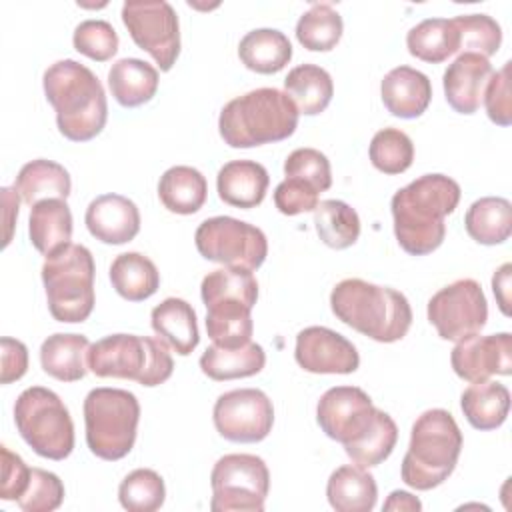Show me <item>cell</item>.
<instances>
[{
  "mask_svg": "<svg viewBox=\"0 0 512 512\" xmlns=\"http://www.w3.org/2000/svg\"><path fill=\"white\" fill-rule=\"evenodd\" d=\"M200 296L204 306L214 302H244L254 308L258 300V282L250 270L224 266L204 276L200 284Z\"/></svg>",
  "mask_w": 512,
  "mask_h": 512,
  "instance_id": "38",
  "label": "cell"
},
{
  "mask_svg": "<svg viewBox=\"0 0 512 512\" xmlns=\"http://www.w3.org/2000/svg\"><path fill=\"white\" fill-rule=\"evenodd\" d=\"M242 64L258 74H276L292 58V44L288 36L274 28H256L244 34L238 44Z\"/></svg>",
  "mask_w": 512,
  "mask_h": 512,
  "instance_id": "29",
  "label": "cell"
},
{
  "mask_svg": "<svg viewBox=\"0 0 512 512\" xmlns=\"http://www.w3.org/2000/svg\"><path fill=\"white\" fill-rule=\"evenodd\" d=\"M208 196V184L200 170L192 166H172L158 182V198L166 210L174 214L198 212Z\"/></svg>",
  "mask_w": 512,
  "mask_h": 512,
  "instance_id": "31",
  "label": "cell"
},
{
  "mask_svg": "<svg viewBox=\"0 0 512 512\" xmlns=\"http://www.w3.org/2000/svg\"><path fill=\"white\" fill-rule=\"evenodd\" d=\"M460 46L458 52H470V54H480L484 58L492 56L498 52L502 44V30L500 24L488 16V14H462L452 18Z\"/></svg>",
  "mask_w": 512,
  "mask_h": 512,
  "instance_id": "42",
  "label": "cell"
},
{
  "mask_svg": "<svg viewBox=\"0 0 512 512\" xmlns=\"http://www.w3.org/2000/svg\"><path fill=\"white\" fill-rule=\"evenodd\" d=\"M268 184V170L254 160L226 162L216 176V190L220 200L244 210L262 204Z\"/></svg>",
  "mask_w": 512,
  "mask_h": 512,
  "instance_id": "21",
  "label": "cell"
},
{
  "mask_svg": "<svg viewBox=\"0 0 512 512\" xmlns=\"http://www.w3.org/2000/svg\"><path fill=\"white\" fill-rule=\"evenodd\" d=\"M326 496L336 512H370L376 506L378 486L366 468L344 464L330 474Z\"/></svg>",
  "mask_w": 512,
  "mask_h": 512,
  "instance_id": "25",
  "label": "cell"
},
{
  "mask_svg": "<svg viewBox=\"0 0 512 512\" xmlns=\"http://www.w3.org/2000/svg\"><path fill=\"white\" fill-rule=\"evenodd\" d=\"M320 192L300 178H284L274 190V204L286 216L312 212L320 204Z\"/></svg>",
  "mask_w": 512,
  "mask_h": 512,
  "instance_id": "47",
  "label": "cell"
},
{
  "mask_svg": "<svg viewBox=\"0 0 512 512\" xmlns=\"http://www.w3.org/2000/svg\"><path fill=\"white\" fill-rule=\"evenodd\" d=\"M318 238L334 250L350 248L360 236L358 212L342 200H322L314 210Z\"/></svg>",
  "mask_w": 512,
  "mask_h": 512,
  "instance_id": "37",
  "label": "cell"
},
{
  "mask_svg": "<svg viewBox=\"0 0 512 512\" xmlns=\"http://www.w3.org/2000/svg\"><path fill=\"white\" fill-rule=\"evenodd\" d=\"M88 232L104 244H126L140 232L138 206L122 194L96 196L84 214Z\"/></svg>",
  "mask_w": 512,
  "mask_h": 512,
  "instance_id": "18",
  "label": "cell"
},
{
  "mask_svg": "<svg viewBox=\"0 0 512 512\" xmlns=\"http://www.w3.org/2000/svg\"><path fill=\"white\" fill-rule=\"evenodd\" d=\"M88 350L84 334L56 332L40 346L42 370L60 382H78L88 372Z\"/></svg>",
  "mask_w": 512,
  "mask_h": 512,
  "instance_id": "23",
  "label": "cell"
},
{
  "mask_svg": "<svg viewBox=\"0 0 512 512\" xmlns=\"http://www.w3.org/2000/svg\"><path fill=\"white\" fill-rule=\"evenodd\" d=\"M462 450V432L454 416L444 408L422 412L412 424L410 444L400 476L416 490L440 486L456 468Z\"/></svg>",
  "mask_w": 512,
  "mask_h": 512,
  "instance_id": "5",
  "label": "cell"
},
{
  "mask_svg": "<svg viewBox=\"0 0 512 512\" xmlns=\"http://www.w3.org/2000/svg\"><path fill=\"white\" fill-rule=\"evenodd\" d=\"M110 282L124 300L142 302L160 288V272L148 256L124 252L110 264Z\"/></svg>",
  "mask_w": 512,
  "mask_h": 512,
  "instance_id": "32",
  "label": "cell"
},
{
  "mask_svg": "<svg viewBox=\"0 0 512 512\" xmlns=\"http://www.w3.org/2000/svg\"><path fill=\"white\" fill-rule=\"evenodd\" d=\"M138 398L122 388H94L84 398L86 444L102 460H120L134 448Z\"/></svg>",
  "mask_w": 512,
  "mask_h": 512,
  "instance_id": "8",
  "label": "cell"
},
{
  "mask_svg": "<svg viewBox=\"0 0 512 512\" xmlns=\"http://www.w3.org/2000/svg\"><path fill=\"white\" fill-rule=\"evenodd\" d=\"M62 500H64L62 480L54 472L32 468L28 488L16 502L24 512H52L60 508Z\"/></svg>",
  "mask_w": 512,
  "mask_h": 512,
  "instance_id": "44",
  "label": "cell"
},
{
  "mask_svg": "<svg viewBox=\"0 0 512 512\" xmlns=\"http://www.w3.org/2000/svg\"><path fill=\"white\" fill-rule=\"evenodd\" d=\"M460 194V184L446 174H424L400 188L390 202L400 248L412 256L440 248L446 236L444 218L456 210Z\"/></svg>",
  "mask_w": 512,
  "mask_h": 512,
  "instance_id": "1",
  "label": "cell"
},
{
  "mask_svg": "<svg viewBox=\"0 0 512 512\" xmlns=\"http://www.w3.org/2000/svg\"><path fill=\"white\" fill-rule=\"evenodd\" d=\"M450 364L456 376L466 382H482L494 374H512V336L498 332L488 336H470L456 342Z\"/></svg>",
  "mask_w": 512,
  "mask_h": 512,
  "instance_id": "17",
  "label": "cell"
},
{
  "mask_svg": "<svg viewBox=\"0 0 512 512\" xmlns=\"http://www.w3.org/2000/svg\"><path fill=\"white\" fill-rule=\"evenodd\" d=\"M468 424L476 430H496L504 424L510 410V392L494 380L472 382L460 398Z\"/></svg>",
  "mask_w": 512,
  "mask_h": 512,
  "instance_id": "27",
  "label": "cell"
},
{
  "mask_svg": "<svg viewBox=\"0 0 512 512\" xmlns=\"http://www.w3.org/2000/svg\"><path fill=\"white\" fill-rule=\"evenodd\" d=\"M426 312L440 338L460 342L486 326L488 302L476 280L460 278L440 288L428 300Z\"/></svg>",
  "mask_w": 512,
  "mask_h": 512,
  "instance_id": "12",
  "label": "cell"
},
{
  "mask_svg": "<svg viewBox=\"0 0 512 512\" xmlns=\"http://www.w3.org/2000/svg\"><path fill=\"white\" fill-rule=\"evenodd\" d=\"M464 226L468 236L478 244H502L512 232V204L500 196H484L470 204Z\"/></svg>",
  "mask_w": 512,
  "mask_h": 512,
  "instance_id": "34",
  "label": "cell"
},
{
  "mask_svg": "<svg viewBox=\"0 0 512 512\" xmlns=\"http://www.w3.org/2000/svg\"><path fill=\"white\" fill-rule=\"evenodd\" d=\"M42 86L64 138L88 142L102 132L108 102L98 76L88 66L70 58L58 60L46 68Z\"/></svg>",
  "mask_w": 512,
  "mask_h": 512,
  "instance_id": "2",
  "label": "cell"
},
{
  "mask_svg": "<svg viewBox=\"0 0 512 512\" xmlns=\"http://www.w3.org/2000/svg\"><path fill=\"white\" fill-rule=\"evenodd\" d=\"M150 320L158 338L180 356L192 354L200 342L196 312L182 298L162 300L158 306H154Z\"/></svg>",
  "mask_w": 512,
  "mask_h": 512,
  "instance_id": "24",
  "label": "cell"
},
{
  "mask_svg": "<svg viewBox=\"0 0 512 512\" xmlns=\"http://www.w3.org/2000/svg\"><path fill=\"white\" fill-rule=\"evenodd\" d=\"M24 442L42 458L64 460L74 450V422L60 396L44 386L26 388L14 404Z\"/></svg>",
  "mask_w": 512,
  "mask_h": 512,
  "instance_id": "9",
  "label": "cell"
},
{
  "mask_svg": "<svg viewBox=\"0 0 512 512\" xmlns=\"http://www.w3.org/2000/svg\"><path fill=\"white\" fill-rule=\"evenodd\" d=\"M48 310L58 322H84L94 310V258L82 244H68L42 264Z\"/></svg>",
  "mask_w": 512,
  "mask_h": 512,
  "instance_id": "7",
  "label": "cell"
},
{
  "mask_svg": "<svg viewBox=\"0 0 512 512\" xmlns=\"http://www.w3.org/2000/svg\"><path fill=\"white\" fill-rule=\"evenodd\" d=\"M286 178H300L324 192L332 186V170L328 158L316 148H296L284 162Z\"/></svg>",
  "mask_w": 512,
  "mask_h": 512,
  "instance_id": "45",
  "label": "cell"
},
{
  "mask_svg": "<svg viewBox=\"0 0 512 512\" xmlns=\"http://www.w3.org/2000/svg\"><path fill=\"white\" fill-rule=\"evenodd\" d=\"M28 234L32 246L46 258L70 244L72 212L66 200L48 198L30 208Z\"/></svg>",
  "mask_w": 512,
  "mask_h": 512,
  "instance_id": "22",
  "label": "cell"
},
{
  "mask_svg": "<svg viewBox=\"0 0 512 512\" xmlns=\"http://www.w3.org/2000/svg\"><path fill=\"white\" fill-rule=\"evenodd\" d=\"M294 358L312 374H352L360 366L356 346L326 326H308L298 332Z\"/></svg>",
  "mask_w": 512,
  "mask_h": 512,
  "instance_id": "16",
  "label": "cell"
},
{
  "mask_svg": "<svg viewBox=\"0 0 512 512\" xmlns=\"http://www.w3.org/2000/svg\"><path fill=\"white\" fill-rule=\"evenodd\" d=\"M342 16L330 4H314L296 24L298 42L312 52H328L342 38Z\"/></svg>",
  "mask_w": 512,
  "mask_h": 512,
  "instance_id": "39",
  "label": "cell"
},
{
  "mask_svg": "<svg viewBox=\"0 0 512 512\" xmlns=\"http://www.w3.org/2000/svg\"><path fill=\"white\" fill-rule=\"evenodd\" d=\"M380 414L382 410L358 386H334L320 396L316 406L318 426L344 450L354 448L374 428Z\"/></svg>",
  "mask_w": 512,
  "mask_h": 512,
  "instance_id": "14",
  "label": "cell"
},
{
  "mask_svg": "<svg viewBox=\"0 0 512 512\" xmlns=\"http://www.w3.org/2000/svg\"><path fill=\"white\" fill-rule=\"evenodd\" d=\"M284 90L298 108V114L316 116L324 112L334 96L332 76L316 64H300L284 78Z\"/></svg>",
  "mask_w": 512,
  "mask_h": 512,
  "instance_id": "33",
  "label": "cell"
},
{
  "mask_svg": "<svg viewBox=\"0 0 512 512\" xmlns=\"http://www.w3.org/2000/svg\"><path fill=\"white\" fill-rule=\"evenodd\" d=\"M158 70L140 58H122L108 70V86L114 100L124 108L150 102L158 90Z\"/></svg>",
  "mask_w": 512,
  "mask_h": 512,
  "instance_id": "26",
  "label": "cell"
},
{
  "mask_svg": "<svg viewBox=\"0 0 512 512\" xmlns=\"http://www.w3.org/2000/svg\"><path fill=\"white\" fill-rule=\"evenodd\" d=\"M122 22L140 50H146L162 72H168L180 54V24L166 0H132L122 6Z\"/></svg>",
  "mask_w": 512,
  "mask_h": 512,
  "instance_id": "13",
  "label": "cell"
},
{
  "mask_svg": "<svg viewBox=\"0 0 512 512\" xmlns=\"http://www.w3.org/2000/svg\"><path fill=\"white\" fill-rule=\"evenodd\" d=\"M370 162L384 174H402L412 166L414 144L410 136L398 128H382L374 134L368 148Z\"/></svg>",
  "mask_w": 512,
  "mask_h": 512,
  "instance_id": "40",
  "label": "cell"
},
{
  "mask_svg": "<svg viewBox=\"0 0 512 512\" xmlns=\"http://www.w3.org/2000/svg\"><path fill=\"white\" fill-rule=\"evenodd\" d=\"M510 68L512 62H506L498 72H492L486 90H484V106L488 118L498 126L512 124V96H510Z\"/></svg>",
  "mask_w": 512,
  "mask_h": 512,
  "instance_id": "46",
  "label": "cell"
},
{
  "mask_svg": "<svg viewBox=\"0 0 512 512\" xmlns=\"http://www.w3.org/2000/svg\"><path fill=\"white\" fill-rule=\"evenodd\" d=\"M212 420L218 434L230 442H260L274 424L272 400L258 388L230 390L218 396Z\"/></svg>",
  "mask_w": 512,
  "mask_h": 512,
  "instance_id": "15",
  "label": "cell"
},
{
  "mask_svg": "<svg viewBox=\"0 0 512 512\" xmlns=\"http://www.w3.org/2000/svg\"><path fill=\"white\" fill-rule=\"evenodd\" d=\"M14 190L26 204L34 206L48 198L66 200L72 190V180L62 164L38 158L20 168Z\"/></svg>",
  "mask_w": 512,
  "mask_h": 512,
  "instance_id": "30",
  "label": "cell"
},
{
  "mask_svg": "<svg viewBox=\"0 0 512 512\" xmlns=\"http://www.w3.org/2000/svg\"><path fill=\"white\" fill-rule=\"evenodd\" d=\"M492 76V64L480 54H458L446 68L442 86L446 102L460 114H474L480 108L486 84Z\"/></svg>",
  "mask_w": 512,
  "mask_h": 512,
  "instance_id": "19",
  "label": "cell"
},
{
  "mask_svg": "<svg viewBox=\"0 0 512 512\" xmlns=\"http://www.w3.org/2000/svg\"><path fill=\"white\" fill-rule=\"evenodd\" d=\"M0 346H2L0 382L10 384V382L20 380L28 370V348L24 346V342H20L16 338H8V336H4L0 340Z\"/></svg>",
  "mask_w": 512,
  "mask_h": 512,
  "instance_id": "49",
  "label": "cell"
},
{
  "mask_svg": "<svg viewBox=\"0 0 512 512\" xmlns=\"http://www.w3.org/2000/svg\"><path fill=\"white\" fill-rule=\"evenodd\" d=\"M406 46L414 58L440 64L458 52L460 38L452 18H426L410 28Z\"/></svg>",
  "mask_w": 512,
  "mask_h": 512,
  "instance_id": "35",
  "label": "cell"
},
{
  "mask_svg": "<svg viewBox=\"0 0 512 512\" xmlns=\"http://www.w3.org/2000/svg\"><path fill=\"white\" fill-rule=\"evenodd\" d=\"M88 370L98 378L134 380L152 388L172 376L174 360L160 338L110 334L90 344Z\"/></svg>",
  "mask_w": 512,
  "mask_h": 512,
  "instance_id": "6",
  "label": "cell"
},
{
  "mask_svg": "<svg viewBox=\"0 0 512 512\" xmlns=\"http://www.w3.org/2000/svg\"><path fill=\"white\" fill-rule=\"evenodd\" d=\"M330 308L340 322L384 344L402 340L412 324V308L402 292L362 278L340 280L332 288Z\"/></svg>",
  "mask_w": 512,
  "mask_h": 512,
  "instance_id": "3",
  "label": "cell"
},
{
  "mask_svg": "<svg viewBox=\"0 0 512 512\" xmlns=\"http://www.w3.org/2000/svg\"><path fill=\"white\" fill-rule=\"evenodd\" d=\"M74 48L96 62H106L118 52V34L106 20H84L72 36Z\"/></svg>",
  "mask_w": 512,
  "mask_h": 512,
  "instance_id": "43",
  "label": "cell"
},
{
  "mask_svg": "<svg viewBox=\"0 0 512 512\" xmlns=\"http://www.w3.org/2000/svg\"><path fill=\"white\" fill-rule=\"evenodd\" d=\"M206 332L216 346L236 348L250 342L254 332L252 306L244 302H214L206 306Z\"/></svg>",
  "mask_w": 512,
  "mask_h": 512,
  "instance_id": "36",
  "label": "cell"
},
{
  "mask_svg": "<svg viewBox=\"0 0 512 512\" xmlns=\"http://www.w3.org/2000/svg\"><path fill=\"white\" fill-rule=\"evenodd\" d=\"M510 272H512V264L506 262L492 276V290L504 316H510Z\"/></svg>",
  "mask_w": 512,
  "mask_h": 512,
  "instance_id": "50",
  "label": "cell"
},
{
  "mask_svg": "<svg viewBox=\"0 0 512 512\" xmlns=\"http://www.w3.org/2000/svg\"><path fill=\"white\" fill-rule=\"evenodd\" d=\"M2 198H4V224H6L4 246H8L12 238V228L18 218V192L12 188H2Z\"/></svg>",
  "mask_w": 512,
  "mask_h": 512,
  "instance_id": "51",
  "label": "cell"
},
{
  "mask_svg": "<svg viewBox=\"0 0 512 512\" xmlns=\"http://www.w3.org/2000/svg\"><path fill=\"white\" fill-rule=\"evenodd\" d=\"M264 364H266V352L260 344L252 340L236 348H224V346L212 344L200 356V370L216 382L254 376L264 368Z\"/></svg>",
  "mask_w": 512,
  "mask_h": 512,
  "instance_id": "28",
  "label": "cell"
},
{
  "mask_svg": "<svg viewBox=\"0 0 512 512\" xmlns=\"http://www.w3.org/2000/svg\"><path fill=\"white\" fill-rule=\"evenodd\" d=\"M298 108L278 88H256L232 98L220 112L218 132L230 148H254L296 132Z\"/></svg>",
  "mask_w": 512,
  "mask_h": 512,
  "instance_id": "4",
  "label": "cell"
},
{
  "mask_svg": "<svg viewBox=\"0 0 512 512\" xmlns=\"http://www.w3.org/2000/svg\"><path fill=\"white\" fill-rule=\"evenodd\" d=\"M384 510H422V502L404 490H394L384 502Z\"/></svg>",
  "mask_w": 512,
  "mask_h": 512,
  "instance_id": "52",
  "label": "cell"
},
{
  "mask_svg": "<svg viewBox=\"0 0 512 512\" xmlns=\"http://www.w3.org/2000/svg\"><path fill=\"white\" fill-rule=\"evenodd\" d=\"M166 486L150 468L132 470L118 486V500L128 512H154L164 504Z\"/></svg>",
  "mask_w": 512,
  "mask_h": 512,
  "instance_id": "41",
  "label": "cell"
},
{
  "mask_svg": "<svg viewBox=\"0 0 512 512\" xmlns=\"http://www.w3.org/2000/svg\"><path fill=\"white\" fill-rule=\"evenodd\" d=\"M202 258L232 268L258 270L268 256L266 234L244 220L214 216L200 222L194 234Z\"/></svg>",
  "mask_w": 512,
  "mask_h": 512,
  "instance_id": "11",
  "label": "cell"
},
{
  "mask_svg": "<svg viewBox=\"0 0 512 512\" xmlns=\"http://www.w3.org/2000/svg\"><path fill=\"white\" fill-rule=\"evenodd\" d=\"M2 452V484H0V498L2 500H18L30 482V466L8 450V446H0Z\"/></svg>",
  "mask_w": 512,
  "mask_h": 512,
  "instance_id": "48",
  "label": "cell"
},
{
  "mask_svg": "<svg viewBox=\"0 0 512 512\" xmlns=\"http://www.w3.org/2000/svg\"><path fill=\"white\" fill-rule=\"evenodd\" d=\"M380 94L392 116L412 120L426 112L432 100V84L424 72L410 66H398L384 76Z\"/></svg>",
  "mask_w": 512,
  "mask_h": 512,
  "instance_id": "20",
  "label": "cell"
},
{
  "mask_svg": "<svg viewBox=\"0 0 512 512\" xmlns=\"http://www.w3.org/2000/svg\"><path fill=\"white\" fill-rule=\"evenodd\" d=\"M212 512H262L270 490L266 462L254 454H226L210 474Z\"/></svg>",
  "mask_w": 512,
  "mask_h": 512,
  "instance_id": "10",
  "label": "cell"
}]
</instances>
